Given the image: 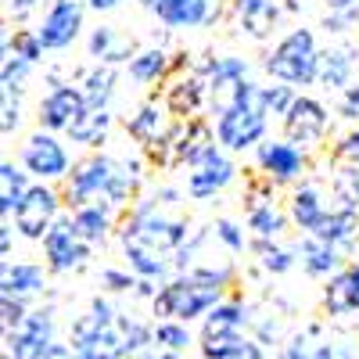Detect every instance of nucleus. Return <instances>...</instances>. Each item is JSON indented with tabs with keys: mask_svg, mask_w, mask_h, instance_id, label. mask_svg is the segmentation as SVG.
<instances>
[{
	"mask_svg": "<svg viewBox=\"0 0 359 359\" xmlns=\"http://www.w3.org/2000/svg\"><path fill=\"white\" fill-rule=\"evenodd\" d=\"M252 327V309L241 298H223L219 306H212L201 320V334H216V331H248Z\"/></svg>",
	"mask_w": 359,
	"mask_h": 359,
	"instance_id": "nucleus-30",
	"label": "nucleus"
},
{
	"mask_svg": "<svg viewBox=\"0 0 359 359\" xmlns=\"http://www.w3.org/2000/svg\"><path fill=\"white\" fill-rule=\"evenodd\" d=\"M302 4H309V0H287V11H298Z\"/></svg>",
	"mask_w": 359,
	"mask_h": 359,
	"instance_id": "nucleus-55",
	"label": "nucleus"
},
{
	"mask_svg": "<svg viewBox=\"0 0 359 359\" xmlns=\"http://www.w3.org/2000/svg\"><path fill=\"white\" fill-rule=\"evenodd\" d=\"M29 313H33L29 298H18V294H0V323H4V331L18 327Z\"/></svg>",
	"mask_w": 359,
	"mask_h": 359,
	"instance_id": "nucleus-42",
	"label": "nucleus"
},
{
	"mask_svg": "<svg viewBox=\"0 0 359 359\" xmlns=\"http://www.w3.org/2000/svg\"><path fill=\"white\" fill-rule=\"evenodd\" d=\"M280 123H284V137L309 151V147H320L323 137H327V130H331V111H327L316 97L298 94Z\"/></svg>",
	"mask_w": 359,
	"mask_h": 359,
	"instance_id": "nucleus-12",
	"label": "nucleus"
},
{
	"mask_svg": "<svg viewBox=\"0 0 359 359\" xmlns=\"http://www.w3.org/2000/svg\"><path fill=\"white\" fill-rule=\"evenodd\" d=\"M40 4V0H8V11L15 15V18H25L29 11H33Z\"/></svg>",
	"mask_w": 359,
	"mask_h": 359,
	"instance_id": "nucleus-51",
	"label": "nucleus"
},
{
	"mask_svg": "<svg viewBox=\"0 0 359 359\" xmlns=\"http://www.w3.org/2000/svg\"><path fill=\"white\" fill-rule=\"evenodd\" d=\"M255 162H259V172L269 180V184H277V187L294 184V180L309 169L306 147L291 144L287 137H284V140H262V144L255 147Z\"/></svg>",
	"mask_w": 359,
	"mask_h": 359,
	"instance_id": "nucleus-14",
	"label": "nucleus"
},
{
	"mask_svg": "<svg viewBox=\"0 0 359 359\" xmlns=\"http://www.w3.org/2000/svg\"><path fill=\"white\" fill-rule=\"evenodd\" d=\"M83 4H86L90 11H115V8H123L126 0H83Z\"/></svg>",
	"mask_w": 359,
	"mask_h": 359,
	"instance_id": "nucleus-52",
	"label": "nucleus"
},
{
	"mask_svg": "<svg viewBox=\"0 0 359 359\" xmlns=\"http://www.w3.org/2000/svg\"><path fill=\"white\" fill-rule=\"evenodd\" d=\"M323 313L327 316L359 313V262H345L338 273L323 284Z\"/></svg>",
	"mask_w": 359,
	"mask_h": 359,
	"instance_id": "nucleus-21",
	"label": "nucleus"
},
{
	"mask_svg": "<svg viewBox=\"0 0 359 359\" xmlns=\"http://www.w3.org/2000/svg\"><path fill=\"white\" fill-rule=\"evenodd\" d=\"M172 65H176V57H169L162 47H144V50H137V54L130 57L126 72H130V79H133V83L151 86V83H162V79L169 76V69H172Z\"/></svg>",
	"mask_w": 359,
	"mask_h": 359,
	"instance_id": "nucleus-31",
	"label": "nucleus"
},
{
	"mask_svg": "<svg viewBox=\"0 0 359 359\" xmlns=\"http://www.w3.org/2000/svg\"><path fill=\"white\" fill-rule=\"evenodd\" d=\"M280 359H359V348L348 338L327 334L323 323H309L284 341Z\"/></svg>",
	"mask_w": 359,
	"mask_h": 359,
	"instance_id": "nucleus-11",
	"label": "nucleus"
},
{
	"mask_svg": "<svg viewBox=\"0 0 359 359\" xmlns=\"http://www.w3.org/2000/svg\"><path fill=\"white\" fill-rule=\"evenodd\" d=\"M62 205H65V194H57L50 184H40L36 180L29 187V194L22 198V205L15 208V230L25 241H43L47 230L62 216Z\"/></svg>",
	"mask_w": 359,
	"mask_h": 359,
	"instance_id": "nucleus-7",
	"label": "nucleus"
},
{
	"mask_svg": "<svg viewBox=\"0 0 359 359\" xmlns=\"http://www.w3.org/2000/svg\"><path fill=\"white\" fill-rule=\"evenodd\" d=\"M29 172L25 165H15V162H0V216L11 219L15 208L22 205V198L29 194Z\"/></svg>",
	"mask_w": 359,
	"mask_h": 359,
	"instance_id": "nucleus-33",
	"label": "nucleus"
},
{
	"mask_svg": "<svg viewBox=\"0 0 359 359\" xmlns=\"http://www.w3.org/2000/svg\"><path fill=\"white\" fill-rule=\"evenodd\" d=\"M252 252L259 255V266L266 269V273H273V277L291 273V269L298 266V252L287 248V245H280V241H262V237H255Z\"/></svg>",
	"mask_w": 359,
	"mask_h": 359,
	"instance_id": "nucleus-35",
	"label": "nucleus"
},
{
	"mask_svg": "<svg viewBox=\"0 0 359 359\" xmlns=\"http://www.w3.org/2000/svg\"><path fill=\"white\" fill-rule=\"evenodd\" d=\"M262 69L291 86H313L316 72H320V47L313 29H291L284 40H277V47L266 54Z\"/></svg>",
	"mask_w": 359,
	"mask_h": 359,
	"instance_id": "nucleus-4",
	"label": "nucleus"
},
{
	"mask_svg": "<svg viewBox=\"0 0 359 359\" xmlns=\"http://www.w3.org/2000/svg\"><path fill=\"white\" fill-rule=\"evenodd\" d=\"M327 11H355L359 8V0H323Z\"/></svg>",
	"mask_w": 359,
	"mask_h": 359,
	"instance_id": "nucleus-54",
	"label": "nucleus"
},
{
	"mask_svg": "<svg viewBox=\"0 0 359 359\" xmlns=\"http://www.w3.org/2000/svg\"><path fill=\"white\" fill-rule=\"evenodd\" d=\"M359 25V8L355 11H327L323 15V29L327 33H348Z\"/></svg>",
	"mask_w": 359,
	"mask_h": 359,
	"instance_id": "nucleus-46",
	"label": "nucleus"
},
{
	"mask_svg": "<svg viewBox=\"0 0 359 359\" xmlns=\"http://www.w3.org/2000/svg\"><path fill=\"white\" fill-rule=\"evenodd\" d=\"M47 262H11L4 259L0 266V294H18V298H40L47 291Z\"/></svg>",
	"mask_w": 359,
	"mask_h": 359,
	"instance_id": "nucleus-22",
	"label": "nucleus"
},
{
	"mask_svg": "<svg viewBox=\"0 0 359 359\" xmlns=\"http://www.w3.org/2000/svg\"><path fill=\"white\" fill-rule=\"evenodd\" d=\"M69 212H72V223H76L79 237L97 248V245H104V241H108V233L115 230V212H118V208H115V205H108V201H94V205L69 208Z\"/></svg>",
	"mask_w": 359,
	"mask_h": 359,
	"instance_id": "nucleus-27",
	"label": "nucleus"
},
{
	"mask_svg": "<svg viewBox=\"0 0 359 359\" xmlns=\"http://www.w3.org/2000/svg\"><path fill=\"white\" fill-rule=\"evenodd\" d=\"M18 158H22L25 172L33 176V180H40V184H54V180H65L72 172L69 147L57 140V133H50L43 126L22 144V155Z\"/></svg>",
	"mask_w": 359,
	"mask_h": 359,
	"instance_id": "nucleus-6",
	"label": "nucleus"
},
{
	"mask_svg": "<svg viewBox=\"0 0 359 359\" xmlns=\"http://www.w3.org/2000/svg\"><path fill=\"white\" fill-rule=\"evenodd\" d=\"M359 69V50L352 43H331V47H323L320 50V72H316V83L323 90H341L352 83Z\"/></svg>",
	"mask_w": 359,
	"mask_h": 359,
	"instance_id": "nucleus-23",
	"label": "nucleus"
},
{
	"mask_svg": "<svg viewBox=\"0 0 359 359\" xmlns=\"http://www.w3.org/2000/svg\"><path fill=\"white\" fill-rule=\"evenodd\" d=\"M155 345H165L172 352H187V345H194L191 327L184 320H155Z\"/></svg>",
	"mask_w": 359,
	"mask_h": 359,
	"instance_id": "nucleus-38",
	"label": "nucleus"
},
{
	"mask_svg": "<svg viewBox=\"0 0 359 359\" xmlns=\"http://www.w3.org/2000/svg\"><path fill=\"white\" fill-rule=\"evenodd\" d=\"M54 306H36L18 327L4 331V345L15 359H43L47 348L57 341V320H54Z\"/></svg>",
	"mask_w": 359,
	"mask_h": 359,
	"instance_id": "nucleus-8",
	"label": "nucleus"
},
{
	"mask_svg": "<svg viewBox=\"0 0 359 359\" xmlns=\"http://www.w3.org/2000/svg\"><path fill=\"white\" fill-rule=\"evenodd\" d=\"M327 212H331V205L323 201V191H320L316 184H298V187L291 191L287 216H291V223L302 230V233H313V230L323 223Z\"/></svg>",
	"mask_w": 359,
	"mask_h": 359,
	"instance_id": "nucleus-26",
	"label": "nucleus"
},
{
	"mask_svg": "<svg viewBox=\"0 0 359 359\" xmlns=\"http://www.w3.org/2000/svg\"><path fill=\"white\" fill-rule=\"evenodd\" d=\"M101 287L111 291V294H123V291H133L137 287V273L126 266V269H118V266H104L101 269Z\"/></svg>",
	"mask_w": 359,
	"mask_h": 359,
	"instance_id": "nucleus-43",
	"label": "nucleus"
},
{
	"mask_svg": "<svg viewBox=\"0 0 359 359\" xmlns=\"http://www.w3.org/2000/svg\"><path fill=\"white\" fill-rule=\"evenodd\" d=\"M40 245H43V259H47L50 273H72V269L86 266L90 252H94V245L79 237V230L72 223V212L57 216V223L47 230V237Z\"/></svg>",
	"mask_w": 359,
	"mask_h": 359,
	"instance_id": "nucleus-9",
	"label": "nucleus"
},
{
	"mask_svg": "<svg viewBox=\"0 0 359 359\" xmlns=\"http://www.w3.org/2000/svg\"><path fill=\"white\" fill-rule=\"evenodd\" d=\"M233 22L245 36L252 40H269L280 22V4L277 0H230Z\"/></svg>",
	"mask_w": 359,
	"mask_h": 359,
	"instance_id": "nucleus-20",
	"label": "nucleus"
},
{
	"mask_svg": "<svg viewBox=\"0 0 359 359\" xmlns=\"http://www.w3.org/2000/svg\"><path fill=\"white\" fill-rule=\"evenodd\" d=\"M86 50L94 62H104V65H130V57L137 54V43L133 36L118 33L115 25H97L86 40Z\"/></svg>",
	"mask_w": 359,
	"mask_h": 359,
	"instance_id": "nucleus-25",
	"label": "nucleus"
},
{
	"mask_svg": "<svg viewBox=\"0 0 359 359\" xmlns=\"http://www.w3.org/2000/svg\"><path fill=\"white\" fill-rule=\"evenodd\" d=\"M212 233H216V241H219L230 255H241L245 248H252L248 237H245V230L237 226L233 219H216V223H212Z\"/></svg>",
	"mask_w": 359,
	"mask_h": 359,
	"instance_id": "nucleus-41",
	"label": "nucleus"
},
{
	"mask_svg": "<svg viewBox=\"0 0 359 359\" xmlns=\"http://www.w3.org/2000/svg\"><path fill=\"white\" fill-rule=\"evenodd\" d=\"M0 359H15V355H11V352H8V348H4V355H0Z\"/></svg>",
	"mask_w": 359,
	"mask_h": 359,
	"instance_id": "nucleus-56",
	"label": "nucleus"
},
{
	"mask_svg": "<svg viewBox=\"0 0 359 359\" xmlns=\"http://www.w3.org/2000/svg\"><path fill=\"white\" fill-rule=\"evenodd\" d=\"M140 4L169 29H201L216 25L226 0H140Z\"/></svg>",
	"mask_w": 359,
	"mask_h": 359,
	"instance_id": "nucleus-15",
	"label": "nucleus"
},
{
	"mask_svg": "<svg viewBox=\"0 0 359 359\" xmlns=\"http://www.w3.org/2000/svg\"><path fill=\"white\" fill-rule=\"evenodd\" d=\"M172 123H176V115H172L169 101L151 97V101H144V104H140V108H137V111L126 118V133H130L137 144L151 147V144H158L162 137H169Z\"/></svg>",
	"mask_w": 359,
	"mask_h": 359,
	"instance_id": "nucleus-18",
	"label": "nucleus"
},
{
	"mask_svg": "<svg viewBox=\"0 0 359 359\" xmlns=\"http://www.w3.org/2000/svg\"><path fill=\"white\" fill-rule=\"evenodd\" d=\"M334 158L341 165H359V130L345 133L338 144H334Z\"/></svg>",
	"mask_w": 359,
	"mask_h": 359,
	"instance_id": "nucleus-47",
	"label": "nucleus"
},
{
	"mask_svg": "<svg viewBox=\"0 0 359 359\" xmlns=\"http://www.w3.org/2000/svg\"><path fill=\"white\" fill-rule=\"evenodd\" d=\"M118 245H123V259H126V266L133 269L137 277L169 280V273H172V259H169V255H162V252H155V248L133 241V237H118Z\"/></svg>",
	"mask_w": 359,
	"mask_h": 359,
	"instance_id": "nucleus-28",
	"label": "nucleus"
},
{
	"mask_svg": "<svg viewBox=\"0 0 359 359\" xmlns=\"http://www.w3.org/2000/svg\"><path fill=\"white\" fill-rule=\"evenodd\" d=\"M165 101L172 108L176 118H194L201 111V104L208 101V83L201 72H187V76H176L165 86Z\"/></svg>",
	"mask_w": 359,
	"mask_h": 359,
	"instance_id": "nucleus-24",
	"label": "nucleus"
},
{
	"mask_svg": "<svg viewBox=\"0 0 359 359\" xmlns=\"http://www.w3.org/2000/svg\"><path fill=\"white\" fill-rule=\"evenodd\" d=\"M269 111L262 108V83L245 79L233 94V104L216 115V140L226 151H252L266 140Z\"/></svg>",
	"mask_w": 359,
	"mask_h": 359,
	"instance_id": "nucleus-2",
	"label": "nucleus"
},
{
	"mask_svg": "<svg viewBox=\"0 0 359 359\" xmlns=\"http://www.w3.org/2000/svg\"><path fill=\"white\" fill-rule=\"evenodd\" d=\"M115 169L118 158L111 155H86L83 162L72 165V172L65 176V205L79 208V205H94V201H108L111 205V184H115Z\"/></svg>",
	"mask_w": 359,
	"mask_h": 359,
	"instance_id": "nucleus-5",
	"label": "nucleus"
},
{
	"mask_svg": "<svg viewBox=\"0 0 359 359\" xmlns=\"http://www.w3.org/2000/svg\"><path fill=\"white\" fill-rule=\"evenodd\" d=\"M86 97H83V90L79 83H54L43 101H40V126L50 130V133H69V126L76 123V118L86 111Z\"/></svg>",
	"mask_w": 359,
	"mask_h": 359,
	"instance_id": "nucleus-17",
	"label": "nucleus"
},
{
	"mask_svg": "<svg viewBox=\"0 0 359 359\" xmlns=\"http://www.w3.org/2000/svg\"><path fill=\"white\" fill-rule=\"evenodd\" d=\"M184 352H172V348H165V345H147L137 359H180Z\"/></svg>",
	"mask_w": 359,
	"mask_h": 359,
	"instance_id": "nucleus-50",
	"label": "nucleus"
},
{
	"mask_svg": "<svg viewBox=\"0 0 359 359\" xmlns=\"http://www.w3.org/2000/svg\"><path fill=\"white\" fill-rule=\"evenodd\" d=\"M294 97H298V94H294V86H291V83L273 79V83H266V86H262V108L269 111V118H273V115L284 118L287 108L294 104Z\"/></svg>",
	"mask_w": 359,
	"mask_h": 359,
	"instance_id": "nucleus-40",
	"label": "nucleus"
},
{
	"mask_svg": "<svg viewBox=\"0 0 359 359\" xmlns=\"http://www.w3.org/2000/svg\"><path fill=\"white\" fill-rule=\"evenodd\" d=\"M233 280V266H191L184 273H172L162 280L158 294L151 298V313L155 320H205V313L219 306L226 298V287Z\"/></svg>",
	"mask_w": 359,
	"mask_h": 359,
	"instance_id": "nucleus-1",
	"label": "nucleus"
},
{
	"mask_svg": "<svg viewBox=\"0 0 359 359\" xmlns=\"http://www.w3.org/2000/svg\"><path fill=\"white\" fill-rule=\"evenodd\" d=\"M0 255L11 259V223H8V219L0 223Z\"/></svg>",
	"mask_w": 359,
	"mask_h": 359,
	"instance_id": "nucleus-53",
	"label": "nucleus"
},
{
	"mask_svg": "<svg viewBox=\"0 0 359 359\" xmlns=\"http://www.w3.org/2000/svg\"><path fill=\"white\" fill-rule=\"evenodd\" d=\"M29 69H33V62H25V57H18L15 50L4 47V62H0V94H18L22 97Z\"/></svg>",
	"mask_w": 359,
	"mask_h": 359,
	"instance_id": "nucleus-37",
	"label": "nucleus"
},
{
	"mask_svg": "<svg viewBox=\"0 0 359 359\" xmlns=\"http://www.w3.org/2000/svg\"><path fill=\"white\" fill-rule=\"evenodd\" d=\"M83 18H86V4L83 0H54L47 8L43 22L36 25V33L43 40L47 50H65L79 40L83 33Z\"/></svg>",
	"mask_w": 359,
	"mask_h": 359,
	"instance_id": "nucleus-16",
	"label": "nucleus"
},
{
	"mask_svg": "<svg viewBox=\"0 0 359 359\" xmlns=\"http://www.w3.org/2000/svg\"><path fill=\"white\" fill-rule=\"evenodd\" d=\"M165 208H172V205H162L155 194L133 201L130 216L118 223V237H133V241H140V245H147V248H155V252L172 259L176 248L187 241L191 226H187L184 216H169Z\"/></svg>",
	"mask_w": 359,
	"mask_h": 359,
	"instance_id": "nucleus-3",
	"label": "nucleus"
},
{
	"mask_svg": "<svg viewBox=\"0 0 359 359\" xmlns=\"http://www.w3.org/2000/svg\"><path fill=\"white\" fill-rule=\"evenodd\" d=\"M334 194L345 198V201H352V205H359V165L338 169V176H334Z\"/></svg>",
	"mask_w": 359,
	"mask_h": 359,
	"instance_id": "nucleus-45",
	"label": "nucleus"
},
{
	"mask_svg": "<svg viewBox=\"0 0 359 359\" xmlns=\"http://www.w3.org/2000/svg\"><path fill=\"white\" fill-rule=\"evenodd\" d=\"M248 345V334L245 331H216V334H201L198 338V348H201V359H237Z\"/></svg>",
	"mask_w": 359,
	"mask_h": 359,
	"instance_id": "nucleus-36",
	"label": "nucleus"
},
{
	"mask_svg": "<svg viewBox=\"0 0 359 359\" xmlns=\"http://www.w3.org/2000/svg\"><path fill=\"white\" fill-rule=\"evenodd\" d=\"M233 176H237V165L230 162L226 147L219 140L208 144L201 151V158L194 165H187V198H194V201L216 198L223 187L233 184Z\"/></svg>",
	"mask_w": 359,
	"mask_h": 359,
	"instance_id": "nucleus-10",
	"label": "nucleus"
},
{
	"mask_svg": "<svg viewBox=\"0 0 359 359\" xmlns=\"http://www.w3.org/2000/svg\"><path fill=\"white\" fill-rule=\"evenodd\" d=\"M43 359H83V352H79L72 341H54V345L47 348Z\"/></svg>",
	"mask_w": 359,
	"mask_h": 359,
	"instance_id": "nucleus-49",
	"label": "nucleus"
},
{
	"mask_svg": "<svg viewBox=\"0 0 359 359\" xmlns=\"http://www.w3.org/2000/svg\"><path fill=\"white\" fill-rule=\"evenodd\" d=\"M115 79H118L115 65L97 62L94 69H86V72L79 76V90H83L86 104H90V108H108V101H111V94H115Z\"/></svg>",
	"mask_w": 359,
	"mask_h": 359,
	"instance_id": "nucleus-34",
	"label": "nucleus"
},
{
	"mask_svg": "<svg viewBox=\"0 0 359 359\" xmlns=\"http://www.w3.org/2000/svg\"><path fill=\"white\" fill-rule=\"evenodd\" d=\"M294 252H298L302 269L309 277H316V280H331L338 269L345 266V252L338 245H331V241H323V237H316V233H302V237H298Z\"/></svg>",
	"mask_w": 359,
	"mask_h": 359,
	"instance_id": "nucleus-19",
	"label": "nucleus"
},
{
	"mask_svg": "<svg viewBox=\"0 0 359 359\" xmlns=\"http://www.w3.org/2000/svg\"><path fill=\"white\" fill-rule=\"evenodd\" d=\"M22 126V97L18 94H0V133L11 137Z\"/></svg>",
	"mask_w": 359,
	"mask_h": 359,
	"instance_id": "nucleus-44",
	"label": "nucleus"
},
{
	"mask_svg": "<svg viewBox=\"0 0 359 359\" xmlns=\"http://www.w3.org/2000/svg\"><path fill=\"white\" fill-rule=\"evenodd\" d=\"M201 76L208 83V108H212V115H219L223 108L233 104L237 86L248 79V62L233 54H208V62L201 65Z\"/></svg>",
	"mask_w": 359,
	"mask_h": 359,
	"instance_id": "nucleus-13",
	"label": "nucleus"
},
{
	"mask_svg": "<svg viewBox=\"0 0 359 359\" xmlns=\"http://www.w3.org/2000/svg\"><path fill=\"white\" fill-rule=\"evenodd\" d=\"M338 115L348 123H359V83H348L338 97Z\"/></svg>",
	"mask_w": 359,
	"mask_h": 359,
	"instance_id": "nucleus-48",
	"label": "nucleus"
},
{
	"mask_svg": "<svg viewBox=\"0 0 359 359\" xmlns=\"http://www.w3.org/2000/svg\"><path fill=\"white\" fill-rule=\"evenodd\" d=\"M287 223H291V216L284 212V208H277L273 198H248V230H252V237L280 241Z\"/></svg>",
	"mask_w": 359,
	"mask_h": 359,
	"instance_id": "nucleus-29",
	"label": "nucleus"
},
{
	"mask_svg": "<svg viewBox=\"0 0 359 359\" xmlns=\"http://www.w3.org/2000/svg\"><path fill=\"white\" fill-rule=\"evenodd\" d=\"M111 133V111L108 108H86L76 123L69 126V140L83 147H101Z\"/></svg>",
	"mask_w": 359,
	"mask_h": 359,
	"instance_id": "nucleus-32",
	"label": "nucleus"
},
{
	"mask_svg": "<svg viewBox=\"0 0 359 359\" xmlns=\"http://www.w3.org/2000/svg\"><path fill=\"white\" fill-rule=\"evenodd\" d=\"M0 47H8V50H15L18 57H25V62H40V57H43V40H40V33H36V29H18V33L15 36H8L4 33V43H0Z\"/></svg>",
	"mask_w": 359,
	"mask_h": 359,
	"instance_id": "nucleus-39",
	"label": "nucleus"
}]
</instances>
